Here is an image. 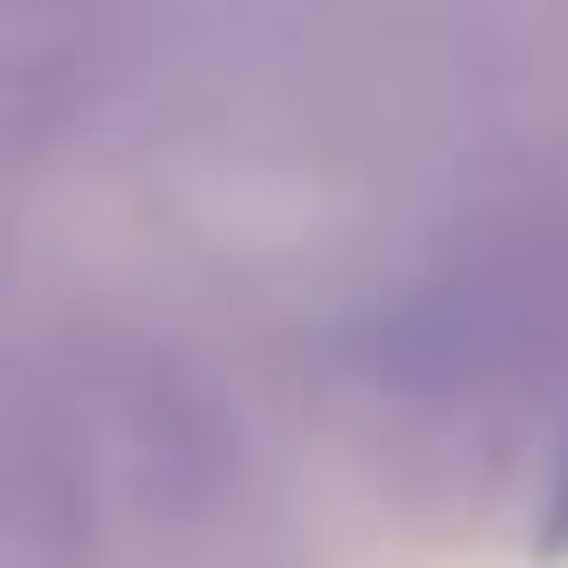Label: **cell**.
Masks as SVG:
<instances>
[{
    "instance_id": "cell-1",
    "label": "cell",
    "mask_w": 568,
    "mask_h": 568,
    "mask_svg": "<svg viewBox=\"0 0 568 568\" xmlns=\"http://www.w3.org/2000/svg\"><path fill=\"white\" fill-rule=\"evenodd\" d=\"M530 549L540 559H568V446L549 465V493H540V521H530Z\"/></svg>"
}]
</instances>
